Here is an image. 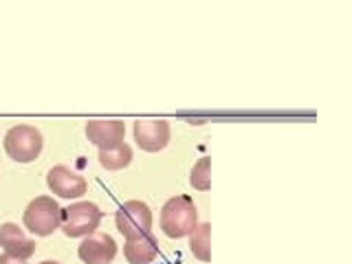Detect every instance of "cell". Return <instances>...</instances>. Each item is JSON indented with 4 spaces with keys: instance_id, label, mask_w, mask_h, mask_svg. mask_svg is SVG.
<instances>
[{
    "instance_id": "1",
    "label": "cell",
    "mask_w": 352,
    "mask_h": 264,
    "mask_svg": "<svg viewBox=\"0 0 352 264\" xmlns=\"http://www.w3.org/2000/svg\"><path fill=\"white\" fill-rule=\"evenodd\" d=\"M198 225V209L194 198L181 194L172 196L161 209V229L168 238H185L190 236Z\"/></svg>"
},
{
    "instance_id": "2",
    "label": "cell",
    "mask_w": 352,
    "mask_h": 264,
    "mask_svg": "<svg viewBox=\"0 0 352 264\" xmlns=\"http://www.w3.org/2000/svg\"><path fill=\"white\" fill-rule=\"evenodd\" d=\"M22 223L33 236H51L55 229H60L62 207L53 196H38L27 205L25 214H22Z\"/></svg>"
},
{
    "instance_id": "3",
    "label": "cell",
    "mask_w": 352,
    "mask_h": 264,
    "mask_svg": "<svg viewBox=\"0 0 352 264\" xmlns=\"http://www.w3.org/2000/svg\"><path fill=\"white\" fill-rule=\"evenodd\" d=\"M5 152L16 163H31L40 157L44 148V137L36 126L20 124L7 130L5 135Z\"/></svg>"
},
{
    "instance_id": "4",
    "label": "cell",
    "mask_w": 352,
    "mask_h": 264,
    "mask_svg": "<svg viewBox=\"0 0 352 264\" xmlns=\"http://www.w3.org/2000/svg\"><path fill=\"white\" fill-rule=\"evenodd\" d=\"M102 209L91 201H80L62 209V231L69 238H86L97 231L102 223Z\"/></svg>"
},
{
    "instance_id": "5",
    "label": "cell",
    "mask_w": 352,
    "mask_h": 264,
    "mask_svg": "<svg viewBox=\"0 0 352 264\" xmlns=\"http://www.w3.org/2000/svg\"><path fill=\"white\" fill-rule=\"evenodd\" d=\"M115 223H117L119 234L126 240L146 236L152 229V209L143 201H128L121 205L119 212L115 214Z\"/></svg>"
},
{
    "instance_id": "6",
    "label": "cell",
    "mask_w": 352,
    "mask_h": 264,
    "mask_svg": "<svg viewBox=\"0 0 352 264\" xmlns=\"http://www.w3.org/2000/svg\"><path fill=\"white\" fill-rule=\"evenodd\" d=\"M86 137L99 150L119 148L126 139V124L121 119H91L86 124Z\"/></svg>"
},
{
    "instance_id": "7",
    "label": "cell",
    "mask_w": 352,
    "mask_h": 264,
    "mask_svg": "<svg viewBox=\"0 0 352 264\" xmlns=\"http://www.w3.org/2000/svg\"><path fill=\"white\" fill-rule=\"evenodd\" d=\"M170 124L163 119H139L135 121V141L143 152H161L170 143Z\"/></svg>"
},
{
    "instance_id": "8",
    "label": "cell",
    "mask_w": 352,
    "mask_h": 264,
    "mask_svg": "<svg viewBox=\"0 0 352 264\" xmlns=\"http://www.w3.org/2000/svg\"><path fill=\"white\" fill-rule=\"evenodd\" d=\"M77 256L84 264H110L117 256V242L113 240V236L95 231L80 242Z\"/></svg>"
},
{
    "instance_id": "9",
    "label": "cell",
    "mask_w": 352,
    "mask_h": 264,
    "mask_svg": "<svg viewBox=\"0 0 352 264\" xmlns=\"http://www.w3.org/2000/svg\"><path fill=\"white\" fill-rule=\"evenodd\" d=\"M47 185L53 194H58L60 198H80L86 194L88 185L86 179L73 172L66 165H55L47 174Z\"/></svg>"
},
{
    "instance_id": "10",
    "label": "cell",
    "mask_w": 352,
    "mask_h": 264,
    "mask_svg": "<svg viewBox=\"0 0 352 264\" xmlns=\"http://www.w3.org/2000/svg\"><path fill=\"white\" fill-rule=\"evenodd\" d=\"M0 247L5 249V253L20 260H29L36 253V242L25 236L16 223H3L0 225Z\"/></svg>"
},
{
    "instance_id": "11",
    "label": "cell",
    "mask_w": 352,
    "mask_h": 264,
    "mask_svg": "<svg viewBox=\"0 0 352 264\" xmlns=\"http://www.w3.org/2000/svg\"><path fill=\"white\" fill-rule=\"evenodd\" d=\"M124 258L128 260V264H152L159 258V242L152 234L139 236L126 240L124 245Z\"/></svg>"
},
{
    "instance_id": "12",
    "label": "cell",
    "mask_w": 352,
    "mask_h": 264,
    "mask_svg": "<svg viewBox=\"0 0 352 264\" xmlns=\"http://www.w3.org/2000/svg\"><path fill=\"white\" fill-rule=\"evenodd\" d=\"M97 159H99V165H102V168L108 170V172L124 170L132 163V148L128 146V143H124V146H119V148L99 150Z\"/></svg>"
},
{
    "instance_id": "13",
    "label": "cell",
    "mask_w": 352,
    "mask_h": 264,
    "mask_svg": "<svg viewBox=\"0 0 352 264\" xmlns=\"http://www.w3.org/2000/svg\"><path fill=\"white\" fill-rule=\"evenodd\" d=\"M209 223H198L196 229L190 234V251L194 253V258H198L201 262H209L212 260V247H209Z\"/></svg>"
},
{
    "instance_id": "14",
    "label": "cell",
    "mask_w": 352,
    "mask_h": 264,
    "mask_svg": "<svg viewBox=\"0 0 352 264\" xmlns=\"http://www.w3.org/2000/svg\"><path fill=\"white\" fill-rule=\"evenodd\" d=\"M209 165H212V159L203 157L192 168L190 185L194 187V190H198V192H209V187H212V174H209Z\"/></svg>"
},
{
    "instance_id": "15",
    "label": "cell",
    "mask_w": 352,
    "mask_h": 264,
    "mask_svg": "<svg viewBox=\"0 0 352 264\" xmlns=\"http://www.w3.org/2000/svg\"><path fill=\"white\" fill-rule=\"evenodd\" d=\"M0 264H27V260H20V258L9 256V253H3V256H0Z\"/></svg>"
},
{
    "instance_id": "16",
    "label": "cell",
    "mask_w": 352,
    "mask_h": 264,
    "mask_svg": "<svg viewBox=\"0 0 352 264\" xmlns=\"http://www.w3.org/2000/svg\"><path fill=\"white\" fill-rule=\"evenodd\" d=\"M40 264H60L58 260H42Z\"/></svg>"
}]
</instances>
